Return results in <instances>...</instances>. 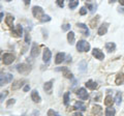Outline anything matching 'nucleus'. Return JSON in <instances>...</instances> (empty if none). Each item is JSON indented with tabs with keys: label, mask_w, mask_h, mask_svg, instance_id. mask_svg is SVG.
<instances>
[{
	"label": "nucleus",
	"mask_w": 124,
	"mask_h": 116,
	"mask_svg": "<svg viewBox=\"0 0 124 116\" xmlns=\"http://www.w3.org/2000/svg\"><path fill=\"white\" fill-rule=\"evenodd\" d=\"M25 4H30V1H28V0H25Z\"/></svg>",
	"instance_id": "37998d69"
},
{
	"label": "nucleus",
	"mask_w": 124,
	"mask_h": 116,
	"mask_svg": "<svg viewBox=\"0 0 124 116\" xmlns=\"http://www.w3.org/2000/svg\"><path fill=\"white\" fill-rule=\"evenodd\" d=\"M113 103H114V99L112 98V95H107L106 99H104V105L110 107V106L113 105Z\"/></svg>",
	"instance_id": "412c9836"
},
{
	"label": "nucleus",
	"mask_w": 124,
	"mask_h": 116,
	"mask_svg": "<svg viewBox=\"0 0 124 116\" xmlns=\"http://www.w3.org/2000/svg\"><path fill=\"white\" fill-rule=\"evenodd\" d=\"M11 34L16 37H20L23 35V28L21 25H17L16 27H14L13 30H11Z\"/></svg>",
	"instance_id": "39448f33"
},
{
	"label": "nucleus",
	"mask_w": 124,
	"mask_h": 116,
	"mask_svg": "<svg viewBox=\"0 0 124 116\" xmlns=\"http://www.w3.org/2000/svg\"><path fill=\"white\" fill-rule=\"evenodd\" d=\"M77 94L81 99H88V92L85 88H80V89L78 90Z\"/></svg>",
	"instance_id": "9d476101"
},
{
	"label": "nucleus",
	"mask_w": 124,
	"mask_h": 116,
	"mask_svg": "<svg viewBox=\"0 0 124 116\" xmlns=\"http://www.w3.org/2000/svg\"><path fill=\"white\" fill-rule=\"evenodd\" d=\"M13 81V75L11 74H4L0 75V86H3L7 83H10Z\"/></svg>",
	"instance_id": "20e7f679"
},
{
	"label": "nucleus",
	"mask_w": 124,
	"mask_h": 116,
	"mask_svg": "<svg viewBox=\"0 0 124 116\" xmlns=\"http://www.w3.org/2000/svg\"><path fill=\"white\" fill-rule=\"evenodd\" d=\"M17 71L21 74H26L30 71V66L26 63H21V64H18L17 65Z\"/></svg>",
	"instance_id": "423d86ee"
},
{
	"label": "nucleus",
	"mask_w": 124,
	"mask_h": 116,
	"mask_svg": "<svg viewBox=\"0 0 124 116\" xmlns=\"http://www.w3.org/2000/svg\"><path fill=\"white\" fill-rule=\"evenodd\" d=\"M87 7H88V8L91 10V13H94V9L96 8V5H94V4H91V3H88V4H87Z\"/></svg>",
	"instance_id": "2f4dec72"
},
{
	"label": "nucleus",
	"mask_w": 124,
	"mask_h": 116,
	"mask_svg": "<svg viewBox=\"0 0 124 116\" xmlns=\"http://www.w3.org/2000/svg\"><path fill=\"white\" fill-rule=\"evenodd\" d=\"M120 4H121V5H124V0H120Z\"/></svg>",
	"instance_id": "c03bdc74"
},
{
	"label": "nucleus",
	"mask_w": 124,
	"mask_h": 116,
	"mask_svg": "<svg viewBox=\"0 0 124 116\" xmlns=\"http://www.w3.org/2000/svg\"><path fill=\"white\" fill-rule=\"evenodd\" d=\"M53 82L54 81L51 80V81H48V82H46L45 85H44V89L46 91V92H50L52 89V87H53Z\"/></svg>",
	"instance_id": "4be33fe9"
},
{
	"label": "nucleus",
	"mask_w": 124,
	"mask_h": 116,
	"mask_svg": "<svg viewBox=\"0 0 124 116\" xmlns=\"http://www.w3.org/2000/svg\"><path fill=\"white\" fill-rule=\"evenodd\" d=\"M79 69H80V72H83V73L87 71V62L85 60H82L79 63Z\"/></svg>",
	"instance_id": "a878e982"
},
{
	"label": "nucleus",
	"mask_w": 124,
	"mask_h": 116,
	"mask_svg": "<svg viewBox=\"0 0 124 116\" xmlns=\"http://www.w3.org/2000/svg\"><path fill=\"white\" fill-rule=\"evenodd\" d=\"M30 41H31V37H30V35H29L28 31H25V41L27 42V44H29Z\"/></svg>",
	"instance_id": "473e14b6"
},
{
	"label": "nucleus",
	"mask_w": 124,
	"mask_h": 116,
	"mask_svg": "<svg viewBox=\"0 0 124 116\" xmlns=\"http://www.w3.org/2000/svg\"><path fill=\"white\" fill-rule=\"evenodd\" d=\"M116 110L113 107H108L106 109V116H115Z\"/></svg>",
	"instance_id": "393cba45"
},
{
	"label": "nucleus",
	"mask_w": 124,
	"mask_h": 116,
	"mask_svg": "<svg viewBox=\"0 0 124 116\" xmlns=\"http://www.w3.org/2000/svg\"><path fill=\"white\" fill-rule=\"evenodd\" d=\"M67 41H68V42H69L70 45L75 44L76 38H75V33H73L72 31H69V32H68V34H67Z\"/></svg>",
	"instance_id": "5701e85b"
},
{
	"label": "nucleus",
	"mask_w": 124,
	"mask_h": 116,
	"mask_svg": "<svg viewBox=\"0 0 124 116\" xmlns=\"http://www.w3.org/2000/svg\"><path fill=\"white\" fill-rule=\"evenodd\" d=\"M92 55L94 56L96 59H98V60H102L103 58H104V54H103L101 51H100L99 49H97V48H94V49H93Z\"/></svg>",
	"instance_id": "0eeeda50"
},
{
	"label": "nucleus",
	"mask_w": 124,
	"mask_h": 116,
	"mask_svg": "<svg viewBox=\"0 0 124 116\" xmlns=\"http://www.w3.org/2000/svg\"><path fill=\"white\" fill-rule=\"evenodd\" d=\"M2 61H3V63H4V64L9 65V64H11L15 61V55H14V54H11V53H5V54H3Z\"/></svg>",
	"instance_id": "7ed1b4c3"
},
{
	"label": "nucleus",
	"mask_w": 124,
	"mask_h": 116,
	"mask_svg": "<svg viewBox=\"0 0 124 116\" xmlns=\"http://www.w3.org/2000/svg\"><path fill=\"white\" fill-rule=\"evenodd\" d=\"M121 100H122V94L121 92H117V94H116V98H115V102L117 105H120L121 104Z\"/></svg>",
	"instance_id": "bb28decb"
},
{
	"label": "nucleus",
	"mask_w": 124,
	"mask_h": 116,
	"mask_svg": "<svg viewBox=\"0 0 124 116\" xmlns=\"http://www.w3.org/2000/svg\"><path fill=\"white\" fill-rule=\"evenodd\" d=\"M86 87L89 88V89H91V90H94L96 87H97V83L94 82V81H92V80H89L88 82H86Z\"/></svg>",
	"instance_id": "dca6fc26"
},
{
	"label": "nucleus",
	"mask_w": 124,
	"mask_h": 116,
	"mask_svg": "<svg viewBox=\"0 0 124 116\" xmlns=\"http://www.w3.org/2000/svg\"><path fill=\"white\" fill-rule=\"evenodd\" d=\"M3 17H4V14H3V13H0V22H1V20H2Z\"/></svg>",
	"instance_id": "79ce46f5"
},
{
	"label": "nucleus",
	"mask_w": 124,
	"mask_h": 116,
	"mask_svg": "<svg viewBox=\"0 0 124 116\" xmlns=\"http://www.w3.org/2000/svg\"><path fill=\"white\" fill-rule=\"evenodd\" d=\"M41 22H50V21H51V17H50V16H48V15H45V16L44 17H42V19H41V20H40Z\"/></svg>",
	"instance_id": "7c9ffc66"
},
{
	"label": "nucleus",
	"mask_w": 124,
	"mask_h": 116,
	"mask_svg": "<svg viewBox=\"0 0 124 116\" xmlns=\"http://www.w3.org/2000/svg\"><path fill=\"white\" fill-rule=\"evenodd\" d=\"M80 14L82 15V16H84V15H86V14H87V9H86V7H82V8L80 9Z\"/></svg>",
	"instance_id": "c9c22d12"
},
{
	"label": "nucleus",
	"mask_w": 124,
	"mask_h": 116,
	"mask_svg": "<svg viewBox=\"0 0 124 116\" xmlns=\"http://www.w3.org/2000/svg\"><path fill=\"white\" fill-rule=\"evenodd\" d=\"M56 116H61V115H59V114H56Z\"/></svg>",
	"instance_id": "a18cd8bd"
},
{
	"label": "nucleus",
	"mask_w": 124,
	"mask_h": 116,
	"mask_svg": "<svg viewBox=\"0 0 124 116\" xmlns=\"http://www.w3.org/2000/svg\"><path fill=\"white\" fill-rule=\"evenodd\" d=\"M72 116H83V115H82V114H81V113H80V112H76V113H75V114H73Z\"/></svg>",
	"instance_id": "a19ab883"
},
{
	"label": "nucleus",
	"mask_w": 124,
	"mask_h": 116,
	"mask_svg": "<svg viewBox=\"0 0 124 116\" xmlns=\"http://www.w3.org/2000/svg\"><path fill=\"white\" fill-rule=\"evenodd\" d=\"M14 21H15V18L13 16H10V15H8L5 18V23L8 27H14Z\"/></svg>",
	"instance_id": "6ab92c4d"
},
{
	"label": "nucleus",
	"mask_w": 124,
	"mask_h": 116,
	"mask_svg": "<svg viewBox=\"0 0 124 116\" xmlns=\"http://www.w3.org/2000/svg\"><path fill=\"white\" fill-rule=\"evenodd\" d=\"M100 111H101V107H100V106H95L94 108H93V112H94L95 114L99 113Z\"/></svg>",
	"instance_id": "f704fd0d"
},
{
	"label": "nucleus",
	"mask_w": 124,
	"mask_h": 116,
	"mask_svg": "<svg viewBox=\"0 0 124 116\" xmlns=\"http://www.w3.org/2000/svg\"><path fill=\"white\" fill-rule=\"evenodd\" d=\"M63 100H64V104H65V105H67L68 102H69V92H66V93L64 94Z\"/></svg>",
	"instance_id": "c756f323"
},
{
	"label": "nucleus",
	"mask_w": 124,
	"mask_h": 116,
	"mask_svg": "<svg viewBox=\"0 0 124 116\" xmlns=\"http://www.w3.org/2000/svg\"><path fill=\"white\" fill-rule=\"evenodd\" d=\"M60 69L62 71V73H63V76L65 77V78H68V79L72 78V74H71L70 71H69L67 67H61Z\"/></svg>",
	"instance_id": "f3484780"
},
{
	"label": "nucleus",
	"mask_w": 124,
	"mask_h": 116,
	"mask_svg": "<svg viewBox=\"0 0 124 116\" xmlns=\"http://www.w3.org/2000/svg\"><path fill=\"white\" fill-rule=\"evenodd\" d=\"M39 53H40L39 46H38L37 44H35V42H34L33 46H32V49H31V52H30L31 56H32L33 58H35V57H37L38 55H39Z\"/></svg>",
	"instance_id": "6e6552de"
},
{
	"label": "nucleus",
	"mask_w": 124,
	"mask_h": 116,
	"mask_svg": "<svg viewBox=\"0 0 124 116\" xmlns=\"http://www.w3.org/2000/svg\"><path fill=\"white\" fill-rule=\"evenodd\" d=\"M26 83V80H24V79H22V80H18V81H16V82L11 85V88H13L14 90H16V89H19V88H21L23 85H24Z\"/></svg>",
	"instance_id": "f8f14e48"
},
{
	"label": "nucleus",
	"mask_w": 124,
	"mask_h": 116,
	"mask_svg": "<svg viewBox=\"0 0 124 116\" xmlns=\"http://www.w3.org/2000/svg\"><path fill=\"white\" fill-rule=\"evenodd\" d=\"M69 8L70 9H73L76 8V7L79 5V1H77V0H72V1H69Z\"/></svg>",
	"instance_id": "cd10ccee"
},
{
	"label": "nucleus",
	"mask_w": 124,
	"mask_h": 116,
	"mask_svg": "<svg viewBox=\"0 0 124 116\" xmlns=\"http://www.w3.org/2000/svg\"><path fill=\"white\" fill-rule=\"evenodd\" d=\"M64 59H65V54L64 53H57V55H56V57H55V63L56 64H60V63H62L64 61Z\"/></svg>",
	"instance_id": "4468645a"
},
{
	"label": "nucleus",
	"mask_w": 124,
	"mask_h": 116,
	"mask_svg": "<svg viewBox=\"0 0 124 116\" xmlns=\"http://www.w3.org/2000/svg\"><path fill=\"white\" fill-rule=\"evenodd\" d=\"M32 14H33L34 18L38 19V20H41L42 17L45 16L44 9H42L40 6H37V5H36V6H33V8H32Z\"/></svg>",
	"instance_id": "f03ea898"
},
{
	"label": "nucleus",
	"mask_w": 124,
	"mask_h": 116,
	"mask_svg": "<svg viewBox=\"0 0 124 116\" xmlns=\"http://www.w3.org/2000/svg\"><path fill=\"white\" fill-rule=\"evenodd\" d=\"M115 83L117 84V85H121V84H123V83H124V74H122V73L118 74L117 77H116Z\"/></svg>",
	"instance_id": "a211bd4d"
},
{
	"label": "nucleus",
	"mask_w": 124,
	"mask_h": 116,
	"mask_svg": "<svg viewBox=\"0 0 124 116\" xmlns=\"http://www.w3.org/2000/svg\"><path fill=\"white\" fill-rule=\"evenodd\" d=\"M51 57H52V53H51V51H50V49L46 48L44 50V56H42V60H44L46 63H48L50 61V59H51Z\"/></svg>",
	"instance_id": "1a4fd4ad"
},
{
	"label": "nucleus",
	"mask_w": 124,
	"mask_h": 116,
	"mask_svg": "<svg viewBox=\"0 0 124 116\" xmlns=\"http://www.w3.org/2000/svg\"><path fill=\"white\" fill-rule=\"evenodd\" d=\"M77 26H78L79 29H81V31H82V33L84 34V35H86V36L89 35V29L85 24H83V23H78Z\"/></svg>",
	"instance_id": "9b49d317"
},
{
	"label": "nucleus",
	"mask_w": 124,
	"mask_h": 116,
	"mask_svg": "<svg viewBox=\"0 0 124 116\" xmlns=\"http://www.w3.org/2000/svg\"><path fill=\"white\" fill-rule=\"evenodd\" d=\"M57 4H58V6L59 7H64V2L62 1V0H57Z\"/></svg>",
	"instance_id": "4c0bfd02"
},
{
	"label": "nucleus",
	"mask_w": 124,
	"mask_h": 116,
	"mask_svg": "<svg viewBox=\"0 0 124 116\" xmlns=\"http://www.w3.org/2000/svg\"><path fill=\"white\" fill-rule=\"evenodd\" d=\"M15 102H16V100H15L14 99H9L8 102H7V104H6V105H7V106H10L11 104H13V105H14V104H15Z\"/></svg>",
	"instance_id": "58836bf2"
},
{
	"label": "nucleus",
	"mask_w": 124,
	"mask_h": 116,
	"mask_svg": "<svg viewBox=\"0 0 124 116\" xmlns=\"http://www.w3.org/2000/svg\"><path fill=\"white\" fill-rule=\"evenodd\" d=\"M7 94H8V91H7V90H4V91L0 92V103L4 100V99L7 96Z\"/></svg>",
	"instance_id": "c85d7f7f"
},
{
	"label": "nucleus",
	"mask_w": 124,
	"mask_h": 116,
	"mask_svg": "<svg viewBox=\"0 0 124 116\" xmlns=\"http://www.w3.org/2000/svg\"><path fill=\"white\" fill-rule=\"evenodd\" d=\"M77 50L79 52H88L90 50V44L86 41H79L77 44Z\"/></svg>",
	"instance_id": "f257e3e1"
},
{
	"label": "nucleus",
	"mask_w": 124,
	"mask_h": 116,
	"mask_svg": "<svg viewBox=\"0 0 124 116\" xmlns=\"http://www.w3.org/2000/svg\"><path fill=\"white\" fill-rule=\"evenodd\" d=\"M28 90H30V86H29V84H27L26 86L24 87V91H25V92H27Z\"/></svg>",
	"instance_id": "ea45409f"
},
{
	"label": "nucleus",
	"mask_w": 124,
	"mask_h": 116,
	"mask_svg": "<svg viewBox=\"0 0 124 116\" xmlns=\"http://www.w3.org/2000/svg\"><path fill=\"white\" fill-rule=\"evenodd\" d=\"M48 116H56L55 111L52 110V109H50V110L48 111Z\"/></svg>",
	"instance_id": "e433bc0d"
},
{
	"label": "nucleus",
	"mask_w": 124,
	"mask_h": 116,
	"mask_svg": "<svg viewBox=\"0 0 124 116\" xmlns=\"http://www.w3.org/2000/svg\"><path fill=\"white\" fill-rule=\"evenodd\" d=\"M108 23H103V24L99 27V28H98V34H99V35H103V34L107 33V31H108Z\"/></svg>",
	"instance_id": "2eb2a0df"
},
{
	"label": "nucleus",
	"mask_w": 124,
	"mask_h": 116,
	"mask_svg": "<svg viewBox=\"0 0 124 116\" xmlns=\"http://www.w3.org/2000/svg\"><path fill=\"white\" fill-rule=\"evenodd\" d=\"M106 49L108 52H114L116 50V45L114 44V42H107L106 44Z\"/></svg>",
	"instance_id": "aec40b11"
},
{
	"label": "nucleus",
	"mask_w": 124,
	"mask_h": 116,
	"mask_svg": "<svg viewBox=\"0 0 124 116\" xmlns=\"http://www.w3.org/2000/svg\"><path fill=\"white\" fill-rule=\"evenodd\" d=\"M69 29H70V24H63L62 25V30H63V31H67Z\"/></svg>",
	"instance_id": "72a5a7b5"
},
{
	"label": "nucleus",
	"mask_w": 124,
	"mask_h": 116,
	"mask_svg": "<svg viewBox=\"0 0 124 116\" xmlns=\"http://www.w3.org/2000/svg\"><path fill=\"white\" fill-rule=\"evenodd\" d=\"M73 107H75V109H77V110H81V111L86 110V106H85L82 102H77Z\"/></svg>",
	"instance_id": "b1692460"
},
{
	"label": "nucleus",
	"mask_w": 124,
	"mask_h": 116,
	"mask_svg": "<svg viewBox=\"0 0 124 116\" xmlns=\"http://www.w3.org/2000/svg\"><path fill=\"white\" fill-rule=\"evenodd\" d=\"M31 99H32V100L34 103H39L41 100L40 95L38 93L37 90H32V92H31Z\"/></svg>",
	"instance_id": "ddd939ff"
}]
</instances>
